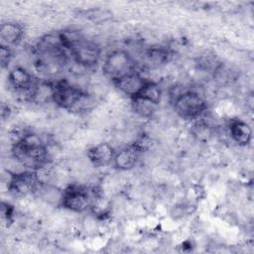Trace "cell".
<instances>
[{
    "label": "cell",
    "instance_id": "1",
    "mask_svg": "<svg viewBox=\"0 0 254 254\" xmlns=\"http://www.w3.org/2000/svg\"><path fill=\"white\" fill-rule=\"evenodd\" d=\"M14 159L24 167L37 171L48 164V149L40 135L27 133L12 147Z\"/></svg>",
    "mask_w": 254,
    "mask_h": 254
},
{
    "label": "cell",
    "instance_id": "2",
    "mask_svg": "<svg viewBox=\"0 0 254 254\" xmlns=\"http://www.w3.org/2000/svg\"><path fill=\"white\" fill-rule=\"evenodd\" d=\"M176 114L185 120L198 119L207 109L205 99L196 91L185 90L173 100Z\"/></svg>",
    "mask_w": 254,
    "mask_h": 254
},
{
    "label": "cell",
    "instance_id": "3",
    "mask_svg": "<svg viewBox=\"0 0 254 254\" xmlns=\"http://www.w3.org/2000/svg\"><path fill=\"white\" fill-rule=\"evenodd\" d=\"M102 71L114 83L123 76L135 71V62L128 52L115 50L109 53L104 59Z\"/></svg>",
    "mask_w": 254,
    "mask_h": 254
},
{
    "label": "cell",
    "instance_id": "4",
    "mask_svg": "<svg viewBox=\"0 0 254 254\" xmlns=\"http://www.w3.org/2000/svg\"><path fill=\"white\" fill-rule=\"evenodd\" d=\"M87 95L79 87L72 85L68 81L62 79L54 83L53 102L66 110H74L81 105Z\"/></svg>",
    "mask_w": 254,
    "mask_h": 254
},
{
    "label": "cell",
    "instance_id": "5",
    "mask_svg": "<svg viewBox=\"0 0 254 254\" xmlns=\"http://www.w3.org/2000/svg\"><path fill=\"white\" fill-rule=\"evenodd\" d=\"M68 51L73 61L83 67H92L100 60L101 50L99 46L91 41L85 40L83 37L74 43Z\"/></svg>",
    "mask_w": 254,
    "mask_h": 254
},
{
    "label": "cell",
    "instance_id": "6",
    "mask_svg": "<svg viewBox=\"0 0 254 254\" xmlns=\"http://www.w3.org/2000/svg\"><path fill=\"white\" fill-rule=\"evenodd\" d=\"M92 198L88 191L77 186H69L63 190L61 206L64 208L76 212L82 213L91 207Z\"/></svg>",
    "mask_w": 254,
    "mask_h": 254
},
{
    "label": "cell",
    "instance_id": "7",
    "mask_svg": "<svg viewBox=\"0 0 254 254\" xmlns=\"http://www.w3.org/2000/svg\"><path fill=\"white\" fill-rule=\"evenodd\" d=\"M39 185L40 181L36 171L27 170L20 173L10 174L8 189L16 195H27L35 193Z\"/></svg>",
    "mask_w": 254,
    "mask_h": 254
},
{
    "label": "cell",
    "instance_id": "8",
    "mask_svg": "<svg viewBox=\"0 0 254 254\" xmlns=\"http://www.w3.org/2000/svg\"><path fill=\"white\" fill-rule=\"evenodd\" d=\"M115 153V149L110 144L104 142L89 148L86 152V156L94 167L101 168L112 164Z\"/></svg>",
    "mask_w": 254,
    "mask_h": 254
},
{
    "label": "cell",
    "instance_id": "9",
    "mask_svg": "<svg viewBox=\"0 0 254 254\" xmlns=\"http://www.w3.org/2000/svg\"><path fill=\"white\" fill-rule=\"evenodd\" d=\"M140 154L141 152L131 144L115 153L112 164L119 171H130L137 166Z\"/></svg>",
    "mask_w": 254,
    "mask_h": 254
},
{
    "label": "cell",
    "instance_id": "10",
    "mask_svg": "<svg viewBox=\"0 0 254 254\" xmlns=\"http://www.w3.org/2000/svg\"><path fill=\"white\" fill-rule=\"evenodd\" d=\"M146 80L147 79L144 78L139 72L132 71L131 73L115 81L114 84L123 94L132 98L139 94Z\"/></svg>",
    "mask_w": 254,
    "mask_h": 254
},
{
    "label": "cell",
    "instance_id": "11",
    "mask_svg": "<svg viewBox=\"0 0 254 254\" xmlns=\"http://www.w3.org/2000/svg\"><path fill=\"white\" fill-rule=\"evenodd\" d=\"M8 82L16 91L28 92L34 84L32 74L22 66H16L8 74Z\"/></svg>",
    "mask_w": 254,
    "mask_h": 254
},
{
    "label": "cell",
    "instance_id": "12",
    "mask_svg": "<svg viewBox=\"0 0 254 254\" xmlns=\"http://www.w3.org/2000/svg\"><path fill=\"white\" fill-rule=\"evenodd\" d=\"M22 26L15 22L3 23L0 27V46L11 48L19 44L23 38Z\"/></svg>",
    "mask_w": 254,
    "mask_h": 254
},
{
    "label": "cell",
    "instance_id": "13",
    "mask_svg": "<svg viewBox=\"0 0 254 254\" xmlns=\"http://www.w3.org/2000/svg\"><path fill=\"white\" fill-rule=\"evenodd\" d=\"M229 134L232 140L239 146H247L252 140V128L248 123L240 119H233L229 123Z\"/></svg>",
    "mask_w": 254,
    "mask_h": 254
},
{
    "label": "cell",
    "instance_id": "14",
    "mask_svg": "<svg viewBox=\"0 0 254 254\" xmlns=\"http://www.w3.org/2000/svg\"><path fill=\"white\" fill-rule=\"evenodd\" d=\"M170 58L171 54L168 49L164 47H151L145 52L143 62L146 66L156 68L167 64Z\"/></svg>",
    "mask_w": 254,
    "mask_h": 254
},
{
    "label": "cell",
    "instance_id": "15",
    "mask_svg": "<svg viewBox=\"0 0 254 254\" xmlns=\"http://www.w3.org/2000/svg\"><path fill=\"white\" fill-rule=\"evenodd\" d=\"M131 107L138 116L142 118H151L157 111L158 104L145 97L137 95L131 98Z\"/></svg>",
    "mask_w": 254,
    "mask_h": 254
},
{
    "label": "cell",
    "instance_id": "16",
    "mask_svg": "<svg viewBox=\"0 0 254 254\" xmlns=\"http://www.w3.org/2000/svg\"><path fill=\"white\" fill-rule=\"evenodd\" d=\"M138 95L145 97L159 105L161 102V99H162V90L156 82L147 79L143 88L141 89V91L139 92Z\"/></svg>",
    "mask_w": 254,
    "mask_h": 254
},
{
    "label": "cell",
    "instance_id": "17",
    "mask_svg": "<svg viewBox=\"0 0 254 254\" xmlns=\"http://www.w3.org/2000/svg\"><path fill=\"white\" fill-rule=\"evenodd\" d=\"M12 59V53L11 49L8 47L0 46V63H1V67L5 68L8 66Z\"/></svg>",
    "mask_w": 254,
    "mask_h": 254
},
{
    "label": "cell",
    "instance_id": "18",
    "mask_svg": "<svg viewBox=\"0 0 254 254\" xmlns=\"http://www.w3.org/2000/svg\"><path fill=\"white\" fill-rule=\"evenodd\" d=\"M194 135L197 136L199 139L206 138L209 135V129L208 126L205 123L202 122H197L194 125Z\"/></svg>",
    "mask_w": 254,
    "mask_h": 254
}]
</instances>
